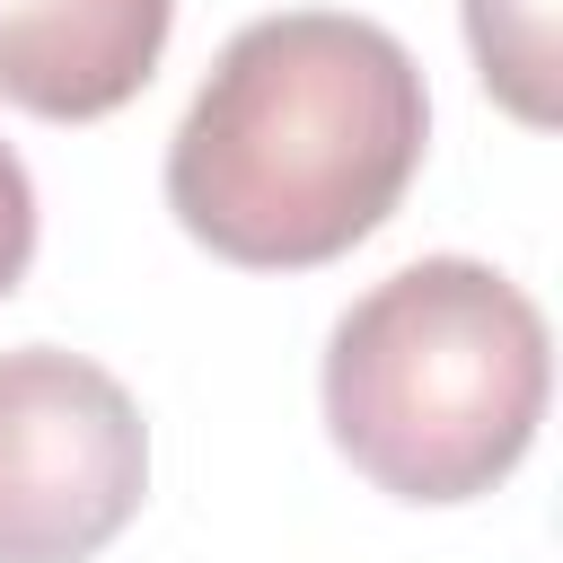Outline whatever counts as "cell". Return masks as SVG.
I'll use <instances>...</instances> for the list:
<instances>
[{"label":"cell","mask_w":563,"mask_h":563,"mask_svg":"<svg viewBox=\"0 0 563 563\" xmlns=\"http://www.w3.org/2000/svg\"><path fill=\"white\" fill-rule=\"evenodd\" d=\"M317 396L352 475L396 501H475L528 457L554 396V343L510 273L422 255L334 317Z\"/></svg>","instance_id":"2"},{"label":"cell","mask_w":563,"mask_h":563,"mask_svg":"<svg viewBox=\"0 0 563 563\" xmlns=\"http://www.w3.org/2000/svg\"><path fill=\"white\" fill-rule=\"evenodd\" d=\"M431 88L378 18L282 9L220 44L167 141V211L246 273L352 255L413 185Z\"/></svg>","instance_id":"1"},{"label":"cell","mask_w":563,"mask_h":563,"mask_svg":"<svg viewBox=\"0 0 563 563\" xmlns=\"http://www.w3.org/2000/svg\"><path fill=\"white\" fill-rule=\"evenodd\" d=\"M150 493V422L62 343L0 352V563H88Z\"/></svg>","instance_id":"3"},{"label":"cell","mask_w":563,"mask_h":563,"mask_svg":"<svg viewBox=\"0 0 563 563\" xmlns=\"http://www.w3.org/2000/svg\"><path fill=\"white\" fill-rule=\"evenodd\" d=\"M176 0H0V97L44 123L132 106L167 53Z\"/></svg>","instance_id":"4"},{"label":"cell","mask_w":563,"mask_h":563,"mask_svg":"<svg viewBox=\"0 0 563 563\" xmlns=\"http://www.w3.org/2000/svg\"><path fill=\"white\" fill-rule=\"evenodd\" d=\"M26 264H35V185H26L18 150L0 141V299L26 282Z\"/></svg>","instance_id":"6"},{"label":"cell","mask_w":563,"mask_h":563,"mask_svg":"<svg viewBox=\"0 0 563 563\" xmlns=\"http://www.w3.org/2000/svg\"><path fill=\"white\" fill-rule=\"evenodd\" d=\"M466 53L484 70V88L519 114V123H554L563 97H554V0H466Z\"/></svg>","instance_id":"5"}]
</instances>
